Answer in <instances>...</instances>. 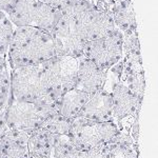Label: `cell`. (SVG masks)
<instances>
[{
  "label": "cell",
  "mask_w": 158,
  "mask_h": 158,
  "mask_svg": "<svg viewBox=\"0 0 158 158\" xmlns=\"http://www.w3.org/2000/svg\"><path fill=\"white\" fill-rule=\"evenodd\" d=\"M40 1L60 12L62 10H64L71 3L72 0H40Z\"/></svg>",
  "instance_id": "cell-21"
},
{
  "label": "cell",
  "mask_w": 158,
  "mask_h": 158,
  "mask_svg": "<svg viewBox=\"0 0 158 158\" xmlns=\"http://www.w3.org/2000/svg\"><path fill=\"white\" fill-rule=\"evenodd\" d=\"M51 34L54 40L56 56H71L75 58L83 56V48L86 41L73 20L64 13L60 12L59 18Z\"/></svg>",
  "instance_id": "cell-9"
},
{
  "label": "cell",
  "mask_w": 158,
  "mask_h": 158,
  "mask_svg": "<svg viewBox=\"0 0 158 158\" xmlns=\"http://www.w3.org/2000/svg\"><path fill=\"white\" fill-rule=\"evenodd\" d=\"M123 34L119 30L104 37L85 42L83 57L95 62L98 67L109 71L122 59Z\"/></svg>",
  "instance_id": "cell-8"
},
{
  "label": "cell",
  "mask_w": 158,
  "mask_h": 158,
  "mask_svg": "<svg viewBox=\"0 0 158 158\" xmlns=\"http://www.w3.org/2000/svg\"><path fill=\"white\" fill-rule=\"evenodd\" d=\"M118 132L119 127L115 121L99 122L77 117L72 121L68 135L78 149L93 150L106 147Z\"/></svg>",
  "instance_id": "cell-3"
},
{
  "label": "cell",
  "mask_w": 158,
  "mask_h": 158,
  "mask_svg": "<svg viewBox=\"0 0 158 158\" xmlns=\"http://www.w3.org/2000/svg\"><path fill=\"white\" fill-rule=\"evenodd\" d=\"M108 149L110 158H139V144L126 130L119 129L114 140L108 144Z\"/></svg>",
  "instance_id": "cell-15"
},
{
  "label": "cell",
  "mask_w": 158,
  "mask_h": 158,
  "mask_svg": "<svg viewBox=\"0 0 158 158\" xmlns=\"http://www.w3.org/2000/svg\"><path fill=\"white\" fill-rule=\"evenodd\" d=\"M10 100L34 101L41 106H56L45 97L40 65H25L10 70Z\"/></svg>",
  "instance_id": "cell-4"
},
{
  "label": "cell",
  "mask_w": 158,
  "mask_h": 158,
  "mask_svg": "<svg viewBox=\"0 0 158 158\" xmlns=\"http://www.w3.org/2000/svg\"><path fill=\"white\" fill-rule=\"evenodd\" d=\"M6 126L4 123V119H3V116H0V137L2 136V134L6 131Z\"/></svg>",
  "instance_id": "cell-24"
},
{
  "label": "cell",
  "mask_w": 158,
  "mask_h": 158,
  "mask_svg": "<svg viewBox=\"0 0 158 158\" xmlns=\"http://www.w3.org/2000/svg\"><path fill=\"white\" fill-rule=\"evenodd\" d=\"M106 82L110 83V91L113 106L114 120L119 129L126 130L130 133V128L135 119L139 118L142 101H139L118 77L111 71H108Z\"/></svg>",
  "instance_id": "cell-6"
},
{
  "label": "cell",
  "mask_w": 158,
  "mask_h": 158,
  "mask_svg": "<svg viewBox=\"0 0 158 158\" xmlns=\"http://www.w3.org/2000/svg\"><path fill=\"white\" fill-rule=\"evenodd\" d=\"M58 112L56 106H41L34 101L10 100L3 115L7 130L31 134L39 129L50 114Z\"/></svg>",
  "instance_id": "cell-5"
},
{
  "label": "cell",
  "mask_w": 158,
  "mask_h": 158,
  "mask_svg": "<svg viewBox=\"0 0 158 158\" xmlns=\"http://www.w3.org/2000/svg\"><path fill=\"white\" fill-rule=\"evenodd\" d=\"M6 15L14 27H32L51 33L60 12L40 0H23Z\"/></svg>",
  "instance_id": "cell-7"
},
{
  "label": "cell",
  "mask_w": 158,
  "mask_h": 158,
  "mask_svg": "<svg viewBox=\"0 0 158 158\" xmlns=\"http://www.w3.org/2000/svg\"><path fill=\"white\" fill-rule=\"evenodd\" d=\"M61 158H110V152L108 146L93 150H82L73 146Z\"/></svg>",
  "instance_id": "cell-18"
},
{
  "label": "cell",
  "mask_w": 158,
  "mask_h": 158,
  "mask_svg": "<svg viewBox=\"0 0 158 158\" xmlns=\"http://www.w3.org/2000/svg\"><path fill=\"white\" fill-rule=\"evenodd\" d=\"M10 102V70L0 72V116H3Z\"/></svg>",
  "instance_id": "cell-20"
},
{
  "label": "cell",
  "mask_w": 158,
  "mask_h": 158,
  "mask_svg": "<svg viewBox=\"0 0 158 158\" xmlns=\"http://www.w3.org/2000/svg\"><path fill=\"white\" fill-rule=\"evenodd\" d=\"M30 134L6 130L0 137V158H27Z\"/></svg>",
  "instance_id": "cell-12"
},
{
  "label": "cell",
  "mask_w": 158,
  "mask_h": 158,
  "mask_svg": "<svg viewBox=\"0 0 158 158\" xmlns=\"http://www.w3.org/2000/svg\"><path fill=\"white\" fill-rule=\"evenodd\" d=\"M111 14L114 23L122 34L137 31L136 17L132 0H112Z\"/></svg>",
  "instance_id": "cell-13"
},
{
  "label": "cell",
  "mask_w": 158,
  "mask_h": 158,
  "mask_svg": "<svg viewBox=\"0 0 158 158\" xmlns=\"http://www.w3.org/2000/svg\"><path fill=\"white\" fill-rule=\"evenodd\" d=\"M22 1L23 0H0V11L7 14Z\"/></svg>",
  "instance_id": "cell-22"
},
{
  "label": "cell",
  "mask_w": 158,
  "mask_h": 158,
  "mask_svg": "<svg viewBox=\"0 0 158 158\" xmlns=\"http://www.w3.org/2000/svg\"><path fill=\"white\" fill-rule=\"evenodd\" d=\"M78 117L99 122L115 121L110 91L103 88L95 93L90 94Z\"/></svg>",
  "instance_id": "cell-11"
},
{
  "label": "cell",
  "mask_w": 158,
  "mask_h": 158,
  "mask_svg": "<svg viewBox=\"0 0 158 158\" xmlns=\"http://www.w3.org/2000/svg\"><path fill=\"white\" fill-rule=\"evenodd\" d=\"M73 120L65 118L62 115H60L58 112L50 114L44 120L42 121L40 129H43L44 131L49 132L51 135H68L71 129V124Z\"/></svg>",
  "instance_id": "cell-17"
},
{
  "label": "cell",
  "mask_w": 158,
  "mask_h": 158,
  "mask_svg": "<svg viewBox=\"0 0 158 158\" xmlns=\"http://www.w3.org/2000/svg\"><path fill=\"white\" fill-rule=\"evenodd\" d=\"M56 56L52 34L32 27H15L6 51L9 70L25 65H40Z\"/></svg>",
  "instance_id": "cell-1"
},
{
  "label": "cell",
  "mask_w": 158,
  "mask_h": 158,
  "mask_svg": "<svg viewBox=\"0 0 158 158\" xmlns=\"http://www.w3.org/2000/svg\"><path fill=\"white\" fill-rule=\"evenodd\" d=\"M78 58L71 56H54L40 64L41 85L45 97L58 103L60 96L76 88Z\"/></svg>",
  "instance_id": "cell-2"
},
{
  "label": "cell",
  "mask_w": 158,
  "mask_h": 158,
  "mask_svg": "<svg viewBox=\"0 0 158 158\" xmlns=\"http://www.w3.org/2000/svg\"><path fill=\"white\" fill-rule=\"evenodd\" d=\"M14 25L6 13L0 11V53L6 54L10 41L12 39Z\"/></svg>",
  "instance_id": "cell-19"
},
{
  "label": "cell",
  "mask_w": 158,
  "mask_h": 158,
  "mask_svg": "<svg viewBox=\"0 0 158 158\" xmlns=\"http://www.w3.org/2000/svg\"><path fill=\"white\" fill-rule=\"evenodd\" d=\"M27 158H32V157H31V156H29V157H27Z\"/></svg>",
  "instance_id": "cell-25"
},
{
  "label": "cell",
  "mask_w": 158,
  "mask_h": 158,
  "mask_svg": "<svg viewBox=\"0 0 158 158\" xmlns=\"http://www.w3.org/2000/svg\"><path fill=\"white\" fill-rule=\"evenodd\" d=\"M53 135L43 129H37L30 134L27 141L29 156L32 158H50Z\"/></svg>",
  "instance_id": "cell-16"
},
{
  "label": "cell",
  "mask_w": 158,
  "mask_h": 158,
  "mask_svg": "<svg viewBox=\"0 0 158 158\" xmlns=\"http://www.w3.org/2000/svg\"><path fill=\"white\" fill-rule=\"evenodd\" d=\"M6 70H9L6 62V54L0 53V72H3V71Z\"/></svg>",
  "instance_id": "cell-23"
},
{
  "label": "cell",
  "mask_w": 158,
  "mask_h": 158,
  "mask_svg": "<svg viewBox=\"0 0 158 158\" xmlns=\"http://www.w3.org/2000/svg\"><path fill=\"white\" fill-rule=\"evenodd\" d=\"M108 79V71L98 67L95 62L85 57L78 58L77 80L76 88L85 92L86 94H93L106 86Z\"/></svg>",
  "instance_id": "cell-10"
},
{
  "label": "cell",
  "mask_w": 158,
  "mask_h": 158,
  "mask_svg": "<svg viewBox=\"0 0 158 158\" xmlns=\"http://www.w3.org/2000/svg\"><path fill=\"white\" fill-rule=\"evenodd\" d=\"M89 96V94L77 88L67 91L60 96L58 100V113L70 120H74L79 116Z\"/></svg>",
  "instance_id": "cell-14"
}]
</instances>
